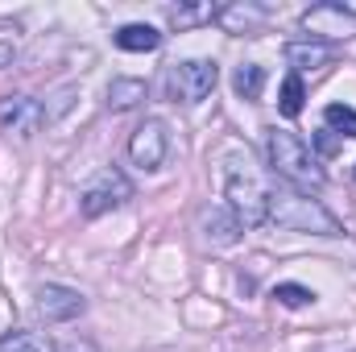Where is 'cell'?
<instances>
[{"instance_id": "obj_6", "label": "cell", "mask_w": 356, "mask_h": 352, "mask_svg": "<svg viewBox=\"0 0 356 352\" xmlns=\"http://www.w3.org/2000/svg\"><path fill=\"white\" fill-rule=\"evenodd\" d=\"M166 154H170V133H166V125H162L158 116H149L145 125H137V133L129 137V158H133V166H141V170H162Z\"/></svg>"}, {"instance_id": "obj_11", "label": "cell", "mask_w": 356, "mask_h": 352, "mask_svg": "<svg viewBox=\"0 0 356 352\" xmlns=\"http://www.w3.org/2000/svg\"><path fill=\"white\" fill-rule=\"evenodd\" d=\"M112 38H116V46H120V50H129V54H149V50H158V46H162V33H158L154 25H141V21L120 25Z\"/></svg>"}, {"instance_id": "obj_10", "label": "cell", "mask_w": 356, "mask_h": 352, "mask_svg": "<svg viewBox=\"0 0 356 352\" xmlns=\"http://www.w3.org/2000/svg\"><path fill=\"white\" fill-rule=\"evenodd\" d=\"M199 232H203V241L216 245V249H228V245L241 241V224H236V216L224 211V207L203 211V216H199Z\"/></svg>"}, {"instance_id": "obj_15", "label": "cell", "mask_w": 356, "mask_h": 352, "mask_svg": "<svg viewBox=\"0 0 356 352\" xmlns=\"http://www.w3.org/2000/svg\"><path fill=\"white\" fill-rule=\"evenodd\" d=\"M302 99H307V91H302V79L290 71V75H286V83H282V95H277V112H282L286 120H294V116L302 112Z\"/></svg>"}, {"instance_id": "obj_3", "label": "cell", "mask_w": 356, "mask_h": 352, "mask_svg": "<svg viewBox=\"0 0 356 352\" xmlns=\"http://www.w3.org/2000/svg\"><path fill=\"white\" fill-rule=\"evenodd\" d=\"M266 162L269 170L277 175V182H286V186H323L327 175L319 170V162H315V154L307 150V141L302 137H294V133H286V129H273L266 137Z\"/></svg>"}, {"instance_id": "obj_17", "label": "cell", "mask_w": 356, "mask_h": 352, "mask_svg": "<svg viewBox=\"0 0 356 352\" xmlns=\"http://www.w3.org/2000/svg\"><path fill=\"white\" fill-rule=\"evenodd\" d=\"M323 125H327L332 133L356 137V108H348V104H327V108H323Z\"/></svg>"}, {"instance_id": "obj_2", "label": "cell", "mask_w": 356, "mask_h": 352, "mask_svg": "<svg viewBox=\"0 0 356 352\" xmlns=\"http://www.w3.org/2000/svg\"><path fill=\"white\" fill-rule=\"evenodd\" d=\"M266 224L290 228V232H315V237H340V220L311 195H302L298 186H269V216Z\"/></svg>"}, {"instance_id": "obj_21", "label": "cell", "mask_w": 356, "mask_h": 352, "mask_svg": "<svg viewBox=\"0 0 356 352\" xmlns=\"http://www.w3.org/2000/svg\"><path fill=\"white\" fill-rule=\"evenodd\" d=\"M13 63H17V46H13V42H0V71L13 67Z\"/></svg>"}, {"instance_id": "obj_18", "label": "cell", "mask_w": 356, "mask_h": 352, "mask_svg": "<svg viewBox=\"0 0 356 352\" xmlns=\"http://www.w3.org/2000/svg\"><path fill=\"white\" fill-rule=\"evenodd\" d=\"M273 298L282 307H311L315 303V290L311 286H298V282H282V286H273Z\"/></svg>"}, {"instance_id": "obj_22", "label": "cell", "mask_w": 356, "mask_h": 352, "mask_svg": "<svg viewBox=\"0 0 356 352\" xmlns=\"http://www.w3.org/2000/svg\"><path fill=\"white\" fill-rule=\"evenodd\" d=\"M319 150H323V154H336V150H340V141L332 137V129H323V133H319Z\"/></svg>"}, {"instance_id": "obj_4", "label": "cell", "mask_w": 356, "mask_h": 352, "mask_svg": "<svg viewBox=\"0 0 356 352\" xmlns=\"http://www.w3.org/2000/svg\"><path fill=\"white\" fill-rule=\"evenodd\" d=\"M216 83H220V67L207 58H186L166 71V95L175 104H199L216 91Z\"/></svg>"}, {"instance_id": "obj_7", "label": "cell", "mask_w": 356, "mask_h": 352, "mask_svg": "<svg viewBox=\"0 0 356 352\" xmlns=\"http://www.w3.org/2000/svg\"><path fill=\"white\" fill-rule=\"evenodd\" d=\"M42 120H46V112H42V104L33 95H8V99H0V129L8 137L29 141L42 129Z\"/></svg>"}, {"instance_id": "obj_5", "label": "cell", "mask_w": 356, "mask_h": 352, "mask_svg": "<svg viewBox=\"0 0 356 352\" xmlns=\"http://www.w3.org/2000/svg\"><path fill=\"white\" fill-rule=\"evenodd\" d=\"M129 199H133V182L120 175L116 166H104V170L83 186V195H79V211H83L88 220H95V216H104V211H116V207L129 203Z\"/></svg>"}, {"instance_id": "obj_23", "label": "cell", "mask_w": 356, "mask_h": 352, "mask_svg": "<svg viewBox=\"0 0 356 352\" xmlns=\"http://www.w3.org/2000/svg\"><path fill=\"white\" fill-rule=\"evenodd\" d=\"M54 352H95L91 344H79V340H67V344H58Z\"/></svg>"}, {"instance_id": "obj_16", "label": "cell", "mask_w": 356, "mask_h": 352, "mask_svg": "<svg viewBox=\"0 0 356 352\" xmlns=\"http://www.w3.org/2000/svg\"><path fill=\"white\" fill-rule=\"evenodd\" d=\"M166 17H170V25L186 29V25H195V21H211V17H220V8H216V4H195V8H186V4H170Z\"/></svg>"}, {"instance_id": "obj_14", "label": "cell", "mask_w": 356, "mask_h": 352, "mask_svg": "<svg viewBox=\"0 0 356 352\" xmlns=\"http://www.w3.org/2000/svg\"><path fill=\"white\" fill-rule=\"evenodd\" d=\"M232 88H236V95H241V99H261V88H266V67H257V63L236 67Z\"/></svg>"}, {"instance_id": "obj_13", "label": "cell", "mask_w": 356, "mask_h": 352, "mask_svg": "<svg viewBox=\"0 0 356 352\" xmlns=\"http://www.w3.org/2000/svg\"><path fill=\"white\" fill-rule=\"evenodd\" d=\"M145 95H149L145 79H112V83H108V108H112V112H129V108H137Z\"/></svg>"}, {"instance_id": "obj_1", "label": "cell", "mask_w": 356, "mask_h": 352, "mask_svg": "<svg viewBox=\"0 0 356 352\" xmlns=\"http://www.w3.org/2000/svg\"><path fill=\"white\" fill-rule=\"evenodd\" d=\"M224 195H228V211L236 216L241 228H261L269 216V182L261 170L249 162V154H232L224 162Z\"/></svg>"}, {"instance_id": "obj_12", "label": "cell", "mask_w": 356, "mask_h": 352, "mask_svg": "<svg viewBox=\"0 0 356 352\" xmlns=\"http://www.w3.org/2000/svg\"><path fill=\"white\" fill-rule=\"evenodd\" d=\"M327 58H332V50H327L323 42H290V46H286V63L294 67V75L319 71V67H327Z\"/></svg>"}, {"instance_id": "obj_8", "label": "cell", "mask_w": 356, "mask_h": 352, "mask_svg": "<svg viewBox=\"0 0 356 352\" xmlns=\"http://www.w3.org/2000/svg\"><path fill=\"white\" fill-rule=\"evenodd\" d=\"M38 315L46 319V323H71V319H79L83 315V294L79 290H71V286H58V282H46V286H38Z\"/></svg>"}, {"instance_id": "obj_9", "label": "cell", "mask_w": 356, "mask_h": 352, "mask_svg": "<svg viewBox=\"0 0 356 352\" xmlns=\"http://www.w3.org/2000/svg\"><path fill=\"white\" fill-rule=\"evenodd\" d=\"M302 29L311 38H353L356 13H348L344 4H315L302 13Z\"/></svg>"}, {"instance_id": "obj_20", "label": "cell", "mask_w": 356, "mask_h": 352, "mask_svg": "<svg viewBox=\"0 0 356 352\" xmlns=\"http://www.w3.org/2000/svg\"><path fill=\"white\" fill-rule=\"evenodd\" d=\"M0 352H50L33 332H8V336H0Z\"/></svg>"}, {"instance_id": "obj_19", "label": "cell", "mask_w": 356, "mask_h": 352, "mask_svg": "<svg viewBox=\"0 0 356 352\" xmlns=\"http://www.w3.org/2000/svg\"><path fill=\"white\" fill-rule=\"evenodd\" d=\"M261 17H266V8H249V4H236V8H224V13H220V21H224L228 29H236V33H241V25L249 29V25H257Z\"/></svg>"}]
</instances>
